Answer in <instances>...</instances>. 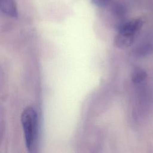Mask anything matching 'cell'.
<instances>
[{
  "instance_id": "3957f363",
  "label": "cell",
  "mask_w": 153,
  "mask_h": 153,
  "mask_svg": "<svg viewBox=\"0 0 153 153\" xmlns=\"http://www.w3.org/2000/svg\"><path fill=\"white\" fill-rule=\"evenodd\" d=\"M0 12L8 16L17 17L18 13L15 0H0Z\"/></svg>"
},
{
  "instance_id": "277c9868",
  "label": "cell",
  "mask_w": 153,
  "mask_h": 153,
  "mask_svg": "<svg viewBox=\"0 0 153 153\" xmlns=\"http://www.w3.org/2000/svg\"><path fill=\"white\" fill-rule=\"evenodd\" d=\"M147 78L146 72L142 68H135L131 74V81L136 85L142 84Z\"/></svg>"
},
{
  "instance_id": "8992f818",
  "label": "cell",
  "mask_w": 153,
  "mask_h": 153,
  "mask_svg": "<svg viewBox=\"0 0 153 153\" xmlns=\"http://www.w3.org/2000/svg\"><path fill=\"white\" fill-rule=\"evenodd\" d=\"M114 11L118 14H122L123 13H124L125 10L124 8L120 5H116L114 7Z\"/></svg>"
},
{
  "instance_id": "7a4b0ae2",
  "label": "cell",
  "mask_w": 153,
  "mask_h": 153,
  "mask_svg": "<svg viewBox=\"0 0 153 153\" xmlns=\"http://www.w3.org/2000/svg\"><path fill=\"white\" fill-rule=\"evenodd\" d=\"M143 22L141 19H134L123 23L118 28L114 42L120 48L130 47L139 34Z\"/></svg>"
},
{
  "instance_id": "5b68a950",
  "label": "cell",
  "mask_w": 153,
  "mask_h": 153,
  "mask_svg": "<svg viewBox=\"0 0 153 153\" xmlns=\"http://www.w3.org/2000/svg\"><path fill=\"white\" fill-rule=\"evenodd\" d=\"M111 0H91L92 3L97 7H104L108 5Z\"/></svg>"
},
{
  "instance_id": "6da1fadb",
  "label": "cell",
  "mask_w": 153,
  "mask_h": 153,
  "mask_svg": "<svg viewBox=\"0 0 153 153\" xmlns=\"http://www.w3.org/2000/svg\"><path fill=\"white\" fill-rule=\"evenodd\" d=\"M21 121L26 148L29 152H34L36 149L38 138V119L33 108L27 106L23 111Z\"/></svg>"
}]
</instances>
